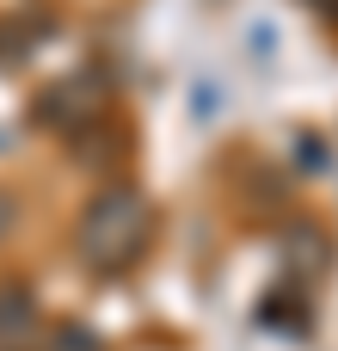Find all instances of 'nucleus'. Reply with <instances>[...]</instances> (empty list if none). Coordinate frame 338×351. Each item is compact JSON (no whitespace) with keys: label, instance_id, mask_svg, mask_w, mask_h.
I'll use <instances>...</instances> for the list:
<instances>
[{"label":"nucleus","instance_id":"nucleus-2","mask_svg":"<svg viewBox=\"0 0 338 351\" xmlns=\"http://www.w3.org/2000/svg\"><path fill=\"white\" fill-rule=\"evenodd\" d=\"M0 351H37V296L0 284Z\"/></svg>","mask_w":338,"mask_h":351},{"label":"nucleus","instance_id":"nucleus-1","mask_svg":"<svg viewBox=\"0 0 338 351\" xmlns=\"http://www.w3.org/2000/svg\"><path fill=\"white\" fill-rule=\"evenodd\" d=\"M148 241H154V210H148V197L129 191V185L99 191V197L86 204V216H80V259H86L92 271H105V278L129 271V265L148 253Z\"/></svg>","mask_w":338,"mask_h":351},{"label":"nucleus","instance_id":"nucleus-3","mask_svg":"<svg viewBox=\"0 0 338 351\" xmlns=\"http://www.w3.org/2000/svg\"><path fill=\"white\" fill-rule=\"evenodd\" d=\"M12 222H18V204H12V191H0V241L12 234Z\"/></svg>","mask_w":338,"mask_h":351}]
</instances>
